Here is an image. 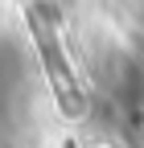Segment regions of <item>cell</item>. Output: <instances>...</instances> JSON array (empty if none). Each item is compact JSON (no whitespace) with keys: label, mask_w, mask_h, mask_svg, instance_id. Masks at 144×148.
I'll return each mask as SVG.
<instances>
[{"label":"cell","mask_w":144,"mask_h":148,"mask_svg":"<svg viewBox=\"0 0 144 148\" xmlns=\"http://www.w3.org/2000/svg\"><path fill=\"white\" fill-rule=\"evenodd\" d=\"M29 33H33V41H37V53H41V62H45L49 86H53V95H58L62 111L78 115V111H82V86L74 78V70H70V58H66V49L58 41V29H53V21H49L41 8H29Z\"/></svg>","instance_id":"1"}]
</instances>
